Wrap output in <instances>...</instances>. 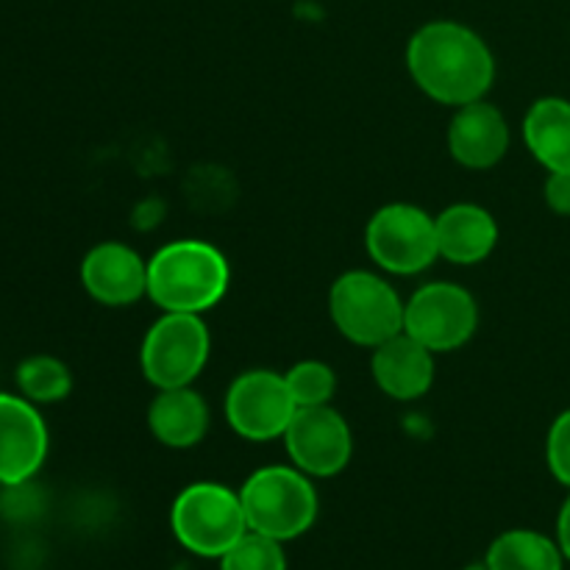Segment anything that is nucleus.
<instances>
[{
    "instance_id": "nucleus-18",
    "label": "nucleus",
    "mask_w": 570,
    "mask_h": 570,
    "mask_svg": "<svg viewBox=\"0 0 570 570\" xmlns=\"http://www.w3.org/2000/svg\"><path fill=\"white\" fill-rule=\"evenodd\" d=\"M562 562L557 540L532 529H510L488 549V570H562Z\"/></svg>"
},
{
    "instance_id": "nucleus-3",
    "label": "nucleus",
    "mask_w": 570,
    "mask_h": 570,
    "mask_svg": "<svg viewBox=\"0 0 570 570\" xmlns=\"http://www.w3.org/2000/svg\"><path fill=\"white\" fill-rule=\"evenodd\" d=\"M248 529L287 543L301 538L317 521V490L298 468L267 465L250 473L239 490Z\"/></svg>"
},
{
    "instance_id": "nucleus-19",
    "label": "nucleus",
    "mask_w": 570,
    "mask_h": 570,
    "mask_svg": "<svg viewBox=\"0 0 570 570\" xmlns=\"http://www.w3.org/2000/svg\"><path fill=\"white\" fill-rule=\"evenodd\" d=\"M17 387L31 404H56L72 390V376L56 356H31L17 367Z\"/></svg>"
},
{
    "instance_id": "nucleus-13",
    "label": "nucleus",
    "mask_w": 570,
    "mask_h": 570,
    "mask_svg": "<svg viewBox=\"0 0 570 570\" xmlns=\"http://www.w3.org/2000/svg\"><path fill=\"white\" fill-rule=\"evenodd\" d=\"M449 150L468 170H490L510 150V126L501 109L476 100L456 109L449 126Z\"/></svg>"
},
{
    "instance_id": "nucleus-10",
    "label": "nucleus",
    "mask_w": 570,
    "mask_h": 570,
    "mask_svg": "<svg viewBox=\"0 0 570 570\" xmlns=\"http://www.w3.org/2000/svg\"><path fill=\"white\" fill-rule=\"evenodd\" d=\"M284 445L298 471L312 479L337 476L354 454V434L332 406H301L284 432Z\"/></svg>"
},
{
    "instance_id": "nucleus-12",
    "label": "nucleus",
    "mask_w": 570,
    "mask_h": 570,
    "mask_svg": "<svg viewBox=\"0 0 570 570\" xmlns=\"http://www.w3.org/2000/svg\"><path fill=\"white\" fill-rule=\"evenodd\" d=\"M81 284L98 304L131 306L148 295V262L126 243H100L83 256Z\"/></svg>"
},
{
    "instance_id": "nucleus-16",
    "label": "nucleus",
    "mask_w": 570,
    "mask_h": 570,
    "mask_svg": "<svg viewBox=\"0 0 570 570\" xmlns=\"http://www.w3.org/2000/svg\"><path fill=\"white\" fill-rule=\"evenodd\" d=\"M148 426L167 449H193L209 432V404L193 387L159 390L150 401Z\"/></svg>"
},
{
    "instance_id": "nucleus-2",
    "label": "nucleus",
    "mask_w": 570,
    "mask_h": 570,
    "mask_svg": "<svg viewBox=\"0 0 570 570\" xmlns=\"http://www.w3.org/2000/svg\"><path fill=\"white\" fill-rule=\"evenodd\" d=\"M232 284L228 262L204 239H178L148 259V298L161 312L204 315Z\"/></svg>"
},
{
    "instance_id": "nucleus-8",
    "label": "nucleus",
    "mask_w": 570,
    "mask_h": 570,
    "mask_svg": "<svg viewBox=\"0 0 570 570\" xmlns=\"http://www.w3.org/2000/svg\"><path fill=\"white\" fill-rule=\"evenodd\" d=\"M476 326V298L460 284H423L404 306V332L434 354L462 348L473 337Z\"/></svg>"
},
{
    "instance_id": "nucleus-17",
    "label": "nucleus",
    "mask_w": 570,
    "mask_h": 570,
    "mask_svg": "<svg viewBox=\"0 0 570 570\" xmlns=\"http://www.w3.org/2000/svg\"><path fill=\"white\" fill-rule=\"evenodd\" d=\"M523 139L546 170L570 173V100H534L523 117Z\"/></svg>"
},
{
    "instance_id": "nucleus-1",
    "label": "nucleus",
    "mask_w": 570,
    "mask_h": 570,
    "mask_svg": "<svg viewBox=\"0 0 570 570\" xmlns=\"http://www.w3.org/2000/svg\"><path fill=\"white\" fill-rule=\"evenodd\" d=\"M406 67L421 92L443 106L484 100L495 81V59L473 28L451 20L426 22L406 45Z\"/></svg>"
},
{
    "instance_id": "nucleus-14",
    "label": "nucleus",
    "mask_w": 570,
    "mask_h": 570,
    "mask_svg": "<svg viewBox=\"0 0 570 570\" xmlns=\"http://www.w3.org/2000/svg\"><path fill=\"white\" fill-rule=\"evenodd\" d=\"M371 371L384 395L393 401H417L434 384V351L401 332L373 348Z\"/></svg>"
},
{
    "instance_id": "nucleus-15",
    "label": "nucleus",
    "mask_w": 570,
    "mask_h": 570,
    "mask_svg": "<svg viewBox=\"0 0 570 570\" xmlns=\"http://www.w3.org/2000/svg\"><path fill=\"white\" fill-rule=\"evenodd\" d=\"M438 250L451 265H479L499 243V223L484 206L454 204L434 217Z\"/></svg>"
},
{
    "instance_id": "nucleus-7",
    "label": "nucleus",
    "mask_w": 570,
    "mask_h": 570,
    "mask_svg": "<svg viewBox=\"0 0 570 570\" xmlns=\"http://www.w3.org/2000/svg\"><path fill=\"white\" fill-rule=\"evenodd\" d=\"M365 248L382 271L415 276L440 259L434 217L412 204L382 206L367 220Z\"/></svg>"
},
{
    "instance_id": "nucleus-6",
    "label": "nucleus",
    "mask_w": 570,
    "mask_h": 570,
    "mask_svg": "<svg viewBox=\"0 0 570 570\" xmlns=\"http://www.w3.org/2000/svg\"><path fill=\"white\" fill-rule=\"evenodd\" d=\"M212 337L200 315L165 312L148 328L139 348V365L156 390L193 387L209 362Z\"/></svg>"
},
{
    "instance_id": "nucleus-24",
    "label": "nucleus",
    "mask_w": 570,
    "mask_h": 570,
    "mask_svg": "<svg viewBox=\"0 0 570 570\" xmlns=\"http://www.w3.org/2000/svg\"><path fill=\"white\" fill-rule=\"evenodd\" d=\"M557 546H560L562 557L570 560V495L562 504L560 518H557Z\"/></svg>"
},
{
    "instance_id": "nucleus-5",
    "label": "nucleus",
    "mask_w": 570,
    "mask_h": 570,
    "mask_svg": "<svg viewBox=\"0 0 570 570\" xmlns=\"http://www.w3.org/2000/svg\"><path fill=\"white\" fill-rule=\"evenodd\" d=\"M404 306L390 282L367 271H348L332 284L328 315L345 340L379 348L404 332Z\"/></svg>"
},
{
    "instance_id": "nucleus-23",
    "label": "nucleus",
    "mask_w": 570,
    "mask_h": 570,
    "mask_svg": "<svg viewBox=\"0 0 570 570\" xmlns=\"http://www.w3.org/2000/svg\"><path fill=\"white\" fill-rule=\"evenodd\" d=\"M543 195L551 212L570 217V173H549Z\"/></svg>"
},
{
    "instance_id": "nucleus-11",
    "label": "nucleus",
    "mask_w": 570,
    "mask_h": 570,
    "mask_svg": "<svg viewBox=\"0 0 570 570\" xmlns=\"http://www.w3.org/2000/svg\"><path fill=\"white\" fill-rule=\"evenodd\" d=\"M48 456V426L37 406L0 393V484H26Z\"/></svg>"
},
{
    "instance_id": "nucleus-21",
    "label": "nucleus",
    "mask_w": 570,
    "mask_h": 570,
    "mask_svg": "<svg viewBox=\"0 0 570 570\" xmlns=\"http://www.w3.org/2000/svg\"><path fill=\"white\" fill-rule=\"evenodd\" d=\"M284 543L248 532L220 557V570H287Z\"/></svg>"
},
{
    "instance_id": "nucleus-9",
    "label": "nucleus",
    "mask_w": 570,
    "mask_h": 570,
    "mask_svg": "<svg viewBox=\"0 0 570 570\" xmlns=\"http://www.w3.org/2000/svg\"><path fill=\"white\" fill-rule=\"evenodd\" d=\"M298 412L284 373L248 371L232 382L226 393V421L250 443L278 440Z\"/></svg>"
},
{
    "instance_id": "nucleus-4",
    "label": "nucleus",
    "mask_w": 570,
    "mask_h": 570,
    "mask_svg": "<svg viewBox=\"0 0 570 570\" xmlns=\"http://www.w3.org/2000/svg\"><path fill=\"white\" fill-rule=\"evenodd\" d=\"M170 529L184 549L209 560H220L250 532L239 493L217 482L184 488L173 501Z\"/></svg>"
},
{
    "instance_id": "nucleus-20",
    "label": "nucleus",
    "mask_w": 570,
    "mask_h": 570,
    "mask_svg": "<svg viewBox=\"0 0 570 570\" xmlns=\"http://www.w3.org/2000/svg\"><path fill=\"white\" fill-rule=\"evenodd\" d=\"M287 387L293 393L295 404L301 406H326L332 404L334 390H337V376L326 362L304 360L284 373Z\"/></svg>"
},
{
    "instance_id": "nucleus-22",
    "label": "nucleus",
    "mask_w": 570,
    "mask_h": 570,
    "mask_svg": "<svg viewBox=\"0 0 570 570\" xmlns=\"http://www.w3.org/2000/svg\"><path fill=\"white\" fill-rule=\"evenodd\" d=\"M546 462L557 482L570 490V410L551 423L549 440H546Z\"/></svg>"
}]
</instances>
